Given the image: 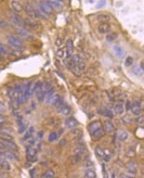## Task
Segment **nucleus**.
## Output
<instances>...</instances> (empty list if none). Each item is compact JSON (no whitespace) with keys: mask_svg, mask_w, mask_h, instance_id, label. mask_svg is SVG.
Returning a JSON list of instances; mask_svg holds the SVG:
<instances>
[{"mask_svg":"<svg viewBox=\"0 0 144 178\" xmlns=\"http://www.w3.org/2000/svg\"><path fill=\"white\" fill-rule=\"evenodd\" d=\"M10 7H11L13 12L15 13H21L23 11V4L21 3L20 1H17V0H12L10 2Z\"/></svg>","mask_w":144,"mask_h":178,"instance_id":"8","label":"nucleus"},{"mask_svg":"<svg viewBox=\"0 0 144 178\" xmlns=\"http://www.w3.org/2000/svg\"><path fill=\"white\" fill-rule=\"evenodd\" d=\"M38 6H39V9L45 13L47 17H50V15L53 14V9L50 7L47 1H40V2L38 3Z\"/></svg>","mask_w":144,"mask_h":178,"instance_id":"5","label":"nucleus"},{"mask_svg":"<svg viewBox=\"0 0 144 178\" xmlns=\"http://www.w3.org/2000/svg\"><path fill=\"white\" fill-rule=\"evenodd\" d=\"M83 152H85V147H78L77 149L75 150V153L77 154H83Z\"/></svg>","mask_w":144,"mask_h":178,"instance_id":"48","label":"nucleus"},{"mask_svg":"<svg viewBox=\"0 0 144 178\" xmlns=\"http://www.w3.org/2000/svg\"><path fill=\"white\" fill-rule=\"evenodd\" d=\"M7 40H8V44L11 46L12 48H22V47H23V42H22L19 37L14 36V35L8 36Z\"/></svg>","mask_w":144,"mask_h":178,"instance_id":"4","label":"nucleus"},{"mask_svg":"<svg viewBox=\"0 0 144 178\" xmlns=\"http://www.w3.org/2000/svg\"><path fill=\"white\" fill-rule=\"evenodd\" d=\"M127 170L130 174H136V170H138V166H136V163L134 161H130L127 164Z\"/></svg>","mask_w":144,"mask_h":178,"instance_id":"14","label":"nucleus"},{"mask_svg":"<svg viewBox=\"0 0 144 178\" xmlns=\"http://www.w3.org/2000/svg\"><path fill=\"white\" fill-rule=\"evenodd\" d=\"M123 108H125L126 111L130 110V108H131V102H130L129 100H126V101H125V105H123Z\"/></svg>","mask_w":144,"mask_h":178,"instance_id":"49","label":"nucleus"},{"mask_svg":"<svg viewBox=\"0 0 144 178\" xmlns=\"http://www.w3.org/2000/svg\"><path fill=\"white\" fill-rule=\"evenodd\" d=\"M1 140H2V139H1ZM2 141H3V143L7 149L11 150V151H17V145H15L13 141H8V140H2Z\"/></svg>","mask_w":144,"mask_h":178,"instance_id":"18","label":"nucleus"},{"mask_svg":"<svg viewBox=\"0 0 144 178\" xmlns=\"http://www.w3.org/2000/svg\"><path fill=\"white\" fill-rule=\"evenodd\" d=\"M65 105V101H64V98H62V97H60L58 99V101L55 102V104H54L53 107H55V109H56V111H60L63 107Z\"/></svg>","mask_w":144,"mask_h":178,"instance_id":"24","label":"nucleus"},{"mask_svg":"<svg viewBox=\"0 0 144 178\" xmlns=\"http://www.w3.org/2000/svg\"><path fill=\"white\" fill-rule=\"evenodd\" d=\"M51 89H53V88L51 87V85H50L49 83H42V87H41V91L42 92H45V94H47L48 91H50Z\"/></svg>","mask_w":144,"mask_h":178,"instance_id":"37","label":"nucleus"},{"mask_svg":"<svg viewBox=\"0 0 144 178\" xmlns=\"http://www.w3.org/2000/svg\"><path fill=\"white\" fill-rule=\"evenodd\" d=\"M65 53H66V48L60 49V50H58V52H56V57H58V58H64V57H65Z\"/></svg>","mask_w":144,"mask_h":178,"instance_id":"42","label":"nucleus"},{"mask_svg":"<svg viewBox=\"0 0 144 178\" xmlns=\"http://www.w3.org/2000/svg\"><path fill=\"white\" fill-rule=\"evenodd\" d=\"M21 53H22V51L20 50V48H14V49L11 50V54H12V55H15V57H17V55H20Z\"/></svg>","mask_w":144,"mask_h":178,"instance_id":"46","label":"nucleus"},{"mask_svg":"<svg viewBox=\"0 0 144 178\" xmlns=\"http://www.w3.org/2000/svg\"><path fill=\"white\" fill-rule=\"evenodd\" d=\"M63 45V40H62L61 38H56V40H55V46L56 47H61Z\"/></svg>","mask_w":144,"mask_h":178,"instance_id":"53","label":"nucleus"},{"mask_svg":"<svg viewBox=\"0 0 144 178\" xmlns=\"http://www.w3.org/2000/svg\"><path fill=\"white\" fill-rule=\"evenodd\" d=\"M27 160H28L29 162H35V161H37V157H36V155H34V157H27Z\"/></svg>","mask_w":144,"mask_h":178,"instance_id":"55","label":"nucleus"},{"mask_svg":"<svg viewBox=\"0 0 144 178\" xmlns=\"http://www.w3.org/2000/svg\"><path fill=\"white\" fill-rule=\"evenodd\" d=\"M7 122V118H6V116L2 115V114H0V124H4Z\"/></svg>","mask_w":144,"mask_h":178,"instance_id":"54","label":"nucleus"},{"mask_svg":"<svg viewBox=\"0 0 144 178\" xmlns=\"http://www.w3.org/2000/svg\"><path fill=\"white\" fill-rule=\"evenodd\" d=\"M3 128V124H0V129Z\"/></svg>","mask_w":144,"mask_h":178,"instance_id":"61","label":"nucleus"},{"mask_svg":"<svg viewBox=\"0 0 144 178\" xmlns=\"http://www.w3.org/2000/svg\"><path fill=\"white\" fill-rule=\"evenodd\" d=\"M103 130H104V133L106 134H112L115 132V126H114V124L112 123L110 120L105 121L104 123H103Z\"/></svg>","mask_w":144,"mask_h":178,"instance_id":"7","label":"nucleus"},{"mask_svg":"<svg viewBox=\"0 0 144 178\" xmlns=\"http://www.w3.org/2000/svg\"><path fill=\"white\" fill-rule=\"evenodd\" d=\"M116 38H117V34L113 33V34H110V35H107V36H106V40H107V42H112L113 40H115Z\"/></svg>","mask_w":144,"mask_h":178,"instance_id":"40","label":"nucleus"},{"mask_svg":"<svg viewBox=\"0 0 144 178\" xmlns=\"http://www.w3.org/2000/svg\"><path fill=\"white\" fill-rule=\"evenodd\" d=\"M6 110V104L0 102V111H4Z\"/></svg>","mask_w":144,"mask_h":178,"instance_id":"57","label":"nucleus"},{"mask_svg":"<svg viewBox=\"0 0 144 178\" xmlns=\"http://www.w3.org/2000/svg\"><path fill=\"white\" fill-rule=\"evenodd\" d=\"M92 165H93V162L91 161V160H89V159L86 160L85 163H83V166H85V167H90V166H92Z\"/></svg>","mask_w":144,"mask_h":178,"instance_id":"51","label":"nucleus"},{"mask_svg":"<svg viewBox=\"0 0 144 178\" xmlns=\"http://www.w3.org/2000/svg\"><path fill=\"white\" fill-rule=\"evenodd\" d=\"M0 166L2 167V170H10V168H11L9 162L7 160H4V159H0Z\"/></svg>","mask_w":144,"mask_h":178,"instance_id":"31","label":"nucleus"},{"mask_svg":"<svg viewBox=\"0 0 144 178\" xmlns=\"http://www.w3.org/2000/svg\"><path fill=\"white\" fill-rule=\"evenodd\" d=\"M132 63H133V59H132V57H127V59H126V61H125V66H130Z\"/></svg>","mask_w":144,"mask_h":178,"instance_id":"45","label":"nucleus"},{"mask_svg":"<svg viewBox=\"0 0 144 178\" xmlns=\"http://www.w3.org/2000/svg\"><path fill=\"white\" fill-rule=\"evenodd\" d=\"M114 52H115V54L118 58H123V55H125V50H123V48H121L118 45L114 46Z\"/></svg>","mask_w":144,"mask_h":178,"instance_id":"21","label":"nucleus"},{"mask_svg":"<svg viewBox=\"0 0 144 178\" xmlns=\"http://www.w3.org/2000/svg\"><path fill=\"white\" fill-rule=\"evenodd\" d=\"M66 49L73 53V51H74V44H73L72 39H67V42H66Z\"/></svg>","mask_w":144,"mask_h":178,"instance_id":"38","label":"nucleus"},{"mask_svg":"<svg viewBox=\"0 0 144 178\" xmlns=\"http://www.w3.org/2000/svg\"><path fill=\"white\" fill-rule=\"evenodd\" d=\"M1 155H3V157H6L7 159H10V160H12V161H19L17 155L13 153L12 151H7V150H4Z\"/></svg>","mask_w":144,"mask_h":178,"instance_id":"15","label":"nucleus"},{"mask_svg":"<svg viewBox=\"0 0 144 178\" xmlns=\"http://www.w3.org/2000/svg\"><path fill=\"white\" fill-rule=\"evenodd\" d=\"M59 98H60V96H59L58 94L53 92V94H52V95L49 97V99H48V103H49L50 105H52V107H53L54 104H55V102L58 101Z\"/></svg>","mask_w":144,"mask_h":178,"instance_id":"23","label":"nucleus"},{"mask_svg":"<svg viewBox=\"0 0 144 178\" xmlns=\"http://www.w3.org/2000/svg\"><path fill=\"white\" fill-rule=\"evenodd\" d=\"M9 17H10V20L12 21V23L17 26H21L23 25V19L15 12H10L9 13Z\"/></svg>","mask_w":144,"mask_h":178,"instance_id":"6","label":"nucleus"},{"mask_svg":"<svg viewBox=\"0 0 144 178\" xmlns=\"http://www.w3.org/2000/svg\"><path fill=\"white\" fill-rule=\"evenodd\" d=\"M95 153H96V155H98V157H101L103 161H105V162H110V161H111L112 153L110 152V151H108V150L103 149L102 147H96V148H95Z\"/></svg>","mask_w":144,"mask_h":178,"instance_id":"2","label":"nucleus"},{"mask_svg":"<svg viewBox=\"0 0 144 178\" xmlns=\"http://www.w3.org/2000/svg\"><path fill=\"white\" fill-rule=\"evenodd\" d=\"M7 53H8V50L6 48V46L0 44V55H6Z\"/></svg>","mask_w":144,"mask_h":178,"instance_id":"44","label":"nucleus"},{"mask_svg":"<svg viewBox=\"0 0 144 178\" xmlns=\"http://www.w3.org/2000/svg\"><path fill=\"white\" fill-rule=\"evenodd\" d=\"M59 112L61 113L62 115H68V114H70V112H72V109H70V107H68L67 104H65Z\"/></svg>","mask_w":144,"mask_h":178,"instance_id":"32","label":"nucleus"},{"mask_svg":"<svg viewBox=\"0 0 144 178\" xmlns=\"http://www.w3.org/2000/svg\"><path fill=\"white\" fill-rule=\"evenodd\" d=\"M133 74L138 75V76H141V75L143 74V67L142 65L141 66H136L133 69Z\"/></svg>","mask_w":144,"mask_h":178,"instance_id":"39","label":"nucleus"},{"mask_svg":"<svg viewBox=\"0 0 144 178\" xmlns=\"http://www.w3.org/2000/svg\"><path fill=\"white\" fill-rule=\"evenodd\" d=\"M39 25L34 21L33 19H25L23 20V27L25 28H32V29H37Z\"/></svg>","mask_w":144,"mask_h":178,"instance_id":"9","label":"nucleus"},{"mask_svg":"<svg viewBox=\"0 0 144 178\" xmlns=\"http://www.w3.org/2000/svg\"><path fill=\"white\" fill-rule=\"evenodd\" d=\"M128 137H129V135H128L127 132H125V130H119L118 133H117V138H118V140L119 141H127Z\"/></svg>","mask_w":144,"mask_h":178,"instance_id":"22","label":"nucleus"},{"mask_svg":"<svg viewBox=\"0 0 144 178\" xmlns=\"http://www.w3.org/2000/svg\"><path fill=\"white\" fill-rule=\"evenodd\" d=\"M1 170H2V167H1V166H0V172H1Z\"/></svg>","mask_w":144,"mask_h":178,"instance_id":"63","label":"nucleus"},{"mask_svg":"<svg viewBox=\"0 0 144 178\" xmlns=\"http://www.w3.org/2000/svg\"><path fill=\"white\" fill-rule=\"evenodd\" d=\"M120 177H127V178H130V177H131V176H128V175H121Z\"/></svg>","mask_w":144,"mask_h":178,"instance_id":"60","label":"nucleus"},{"mask_svg":"<svg viewBox=\"0 0 144 178\" xmlns=\"http://www.w3.org/2000/svg\"><path fill=\"white\" fill-rule=\"evenodd\" d=\"M0 27H2V28H7V27H9L8 22L6 21V20H2V19H0Z\"/></svg>","mask_w":144,"mask_h":178,"instance_id":"47","label":"nucleus"},{"mask_svg":"<svg viewBox=\"0 0 144 178\" xmlns=\"http://www.w3.org/2000/svg\"><path fill=\"white\" fill-rule=\"evenodd\" d=\"M136 123L138 125H140V126H142L143 125V123H144V116L143 115H138V117L136 118Z\"/></svg>","mask_w":144,"mask_h":178,"instance_id":"43","label":"nucleus"},{"mask_svg":"<svg viewBox=\"0 0 144 178\" xmlns=\"http://www.w3.org/2000/svg\"><path fill=\"white\" fill-rule=\"evenodd\" d=\"M104 130H103L102 127H99L98 129H95L94 132H92L91 133V137L94 139V140H99V139H101L103 136H104Z\"/></svg>","mask_w":144,"mask_h":178,"instance_id":"12","label":"nucleus"},{"mask_svg":"<svg viewBox=\"0 0 144 178\" xmlns=\"http://www.w3.org/2000/svg\"><path fill=\"white\" fill-rule=\"evenodd\" d=\"M105 6V0H103L102 2H99L98 3V8H100V7H104Z\"/></svg>","mask_w":144,"mask_h":178,"instance_id":"58","label":"nucleus"},{"mask_svg":"<svg viewBox=\"0 0 144 178\" xmlns=\"http://www.w3.org/2000/svg\"><path fill=\"white\" fill-rule=\"evenodd\" d=\"M48 2V4H49L51 8L53 9V10H60V9L62 8V4L59 2V1H47Z\"/></svg>","mask_w":144,"mask_h":178,"instance_id":"28","label":"nucleus"},{"mask_svg":"<svg viewBox=\"0 0 144 178\" xmlns=\"http://www.w3.org/2000/svg\"><path fill=\"white\" fill-rule=\"evenodd\" d=\"M83 176L86 178H95L96 177V174H95V172L92 168H89V170H86Z\"/></svg>","mask_w":144,"mask_h":178,"instance_id":"30","label":"nucleus"},{"mask_svg":"<svg viewBox=\"0 0 144 178\" xmlns=\"http://www.w3.org/2000/svg\"><path fill=\"white\" fill-rule=\"evenodd\" d=\"M64 64H65V66L68 69V70L73 71L74 70V66H75V63H74V60L72 59V57L68 59H66L65 61H64Z\"/></svg>","mask_w":144,"mask_h":178,"instance_id":"25","label":"nucleus"},{"mask_svg":"<svg viewBox=\"0 0 144 178\" xmlns=\"http://www.w3.org/2000/svg\"><path fill=\"white\" fill-rule=\"evenodd\" d=\"M72 59L74 60V63H75V66H74V70L72 71L75 75H77V76H80V75L83 74V72L86 71V62H85V60L78 55V54H75L72 57Z\"/></svg>","mask_w":144,"mask_h":178,"instance_id":"1","label":"nucleus"},{"mask_svg":"<svg viewBox=\"0 0 144 178\" xmlns=\"http://www.w3.org/2000/svg\"><path fill=\"white\" fill-rule=\"evenodd\" d=\"M98 20L101 23H107V21L111 20V15H108V14H101V15H99Z\"/></svg>","mask_w":144,"mask_h":178,"instance_id":"35","label":"nucleus"},{"mask_svg":"<svg viewBox=\"0 0 144 178\" xmlns=\"http://www.w3.org/2000/svg\"><path fill=\"white\" fill-rule=\"evenodd\" d=\"M25 129H26V125L25 124H19V133L22 134V133H24L25 132Z\"/></svg>","mask_w":144,"mask_h":178,"instance_id":"50","label":"nucleus"},{"mask_svg":"<svg viewBox=\"0 0 144 178\" xmlns=\"http://www.w3.org/2000/svg\"><path fill=\"white\" fill-rule=\"evenodd\" d=\"M80 161H81V154L75 153V155H73L72 159H70V163H72V164H77V163H79Z\"/></svg>","mask_w":144,"mask_h":178,"instance_id":"34","label":"nucleus"},{"mask_svg":"<svg viewBox=\"0 0 144 178\" xmlns=\"http://www.w3.org/2000/svg\"><path fill=\"white\" fill-rule=\"evenodd\" d=\"M41 177H43V178H53V177H55V172H54L53 170H47L43 174L41 175Z\"/></svg>","mask_w":144,"mask_h":178,"instance_id":"29","label":"nucleus"},{"mask_svg":"<svg viewBox=\"0 0 144 178\" xmlns=\"http://www.w3.org/2000/svg\"><path fill=\"white\" fill-rule=\"evenodd\" d=\"M17 33L20 34V35L23 38H25V39H28V40L33 39V36H32V34L29 33L28 30L25 28V27H23V26H22V27H17Z\"/></svg>","mask_w":144,"mask_h":178,"instance_id":"10","label":"nucleus"},{"mask_svg":"<svg viewBox=\"0 0 144 178\" xmlns=\"http://www.w3.org/2000/svg\"><path fill=\"white\" fill-rule=\"evenodd\" d=\"M55 1H59V2H62V1H63V0H55Z\"/></svg>","mask_w":144,"mask_h":178,"instance_id":"62","label":"nucleus"},{"mask_svg":"<svg viewBox=\"0 0 144 178\" xmlns=\"http://www.w3.org/2000/svg\"><path fill=\"white\" fill-rule=\"evenodd\" d=\"M100 114H103V115H105L106 117H110V118H113V116H114V113H113V111L112 110H110V109L107 108H102L99 110Z\"/></svg>","mask_w":144,"mask_h":178,"instance_id":"19","label":"nucleus"},{"mask_svg":"<svg viewBox=\"0 0 144 178\" xmlns=\"http://www.w3.org/2000/svg\"><path fill=\"white\" fill-rule=\"evenodd\" d=\"M0 139L2 140H8V141H13V137L12 135L7 133H0Z\"/></svg>","mask_w":144,"mask_h":178,"instance_id":"36","label":"nucleus"},{"mask_svg":"<svg viewBox=\"0 0 144 178\" xmlns=\"http://www.w3.org/2000/svg\"><path fill=\"white\" fill-rule=\"evenodd\" d=\"M58 134L54 133V132H52V133L49 134V141H51V142H53V141H55L56 139H58Z\"/></svg>","mask_w":144,"mask_h":178,"instance_id":"41","label":"nucleus"},{"mask_svg":"<svg viewBox=\"0 0 144 178\" xmlns=\"http://www.w3.org/2000/svg\"><path fill=\"white\" fill-rule=\"evenodd\" d=\"M123 121L125 124H130L131 123V118L129 117V116H125V117H123Z\"/></svg>","mask_w":144,"mask_h":178,"instance_id":"52","label":"nucleus"},{"mask_svg":"<svg viewBox=\"0 0 144 178\" xmlns=\"http://www.w3.org/2000/svg\"><path fill=\"white\" fill-rule=\"evenodd\" d=\"M123 112H125V108H123V104L121 102H118L114 105V113L121 115V114H123Z\"/></svg>","mask_w":144,"mask_h":178,"instance_id":"17","label":"nucleus"},{"mask_svg":"<svg viewBox=\"0 0 144 178\" xmlns=\"http://www.w3.org/2000/svg\"><path fill=\"white\" fill-rule=\"evenodd\" d=\"M34 173H35V170H30V176H35V174H34Z\"/></svg>","mask_w":144,"mask_h":178,"instance_id":"59","label":"nucleus"},{"mask_svg":"<svg viewBox=\"0 0 144 178\" xmlns=\"http://www.w3.org/2000/svg\"><path fill=\"white\" fill-rule=\"evenodd\" d=\"M130 110H131L132 114L133 115H140L141 113H142V108H141V103L140 101H136V102H134L133 104H131V108H130Z\"/></svg>","mask_w":144,"mask_h":178,"instance_id":"11","label":"nucleus"},{"mask_svg":"<svg viewBox=\"0 0 144 178\" xmlns=\"http://www.w3.org/2000/svg\"><path fill=\"white\" fill-rule=\"evenodd\" d=\"M0 150H7V148H6V145H4L3 141L0 139Z\"/></svg>","mask_w":144,"mask_h":178,"instance_id":"56","label":"nucleus"},{"mask_svg":"<svg viewBox=\"0 0 144 178\" xmlns=\"http://www.w3.org/2000/svg\"><path fill=\"white\" fill-rule=\"evenodd\" d=\"M26 154H27V157L37 155V150L35 149L34 147H27V149H26Z\"/></svg>","mask_w":144,"mask_h":178,"instance_id":"33","label":"nucleus"},{"mask_svg":"<svg viewBox=\"0 0 144 178\" xmlns=\"http://www.w3.org/2000/svg\"><path fill=\"white\" fill-rule=\"evenodd\" d=\"M33 134H34V127H29L27 130H25V134L24 136H23V138H22V141H27L28 139H30L32 136H33Z\"/></svg>","mask_w":144,"mask_h":178,"instance_id":"20","label":"nucleus"},{"mask_svg":"<svg viewBox=\"0 0 144 178\" xmlns=\"http://www.w3.org/2000/svg\"><path fill=\"white\" fill-rule=\"evenodd\" d=\"M64 124H65L66 127H68V128H73V127H75V126L78 125V122H77V120L74 118V117H70V118H67V120L65 121Z\"/></svg>","mask_w":144,"mask_h":178,"instance_id":"16","label":"nucleus"},{"mask_svg":"<svg viewBox=\"0 0 144 178\" xmlns=\"http://www.w3.org/2000/svg\"><path fill=\"white\" fill-rule=\"evenodd\" d=\"M41 87H42V83L41 82H36L35 84H33V94H36L37 95L38 92L41 91Z\"/></svg>","mask_w":144,"mask_h":178,"instance_id":"27","label":"nucleus"},{"mask_svg":"<svg viewBox=\"0 0 144 178\" xmlns=\"http://www.w3.org/2000/svg\"><path fill=\"white\" fill-rule=\"evenodd\" d=\"M99 127H101V123H100V122H98V121H95V122H92V123H90V124H89V126H88V129L90 130V133H92V132H94L95 129H98Z\"/></svg>","mask_w":144,"mask_h":178,"instance_id":"26","label":"nucleus"},{"mask_svg":"<svg viewBox=\"0 0 144 178\" xmlns=\"http://www.w3.org/2000/svg\"><path fill=\"white\" fill-rule=\"evenodd\" d=\"M98 32L101 34H107L111 32V25L108 23H101L98 27Z\"/></svg>","mask_w":144,"mask_h":178,"instance_id":"13","label":"nucleus"},{"mask_svg":"<svg viewBox=\"0 0 144 178\" xmlns=\"http://www.w3.org/2000/svg\"><path fill=\"white\" fill-rule=\"evenodd\" d=\"M23 10L26 12V14L29 17V19H33V20H37V19H39L37 12H36V10H35L33 6H32L30 3H28V2H26V3L23 6Z\"/></svg>","mask_w":144,"mask_h":178,"instance_id":"3","label":"nucleus"}]
</instances>
